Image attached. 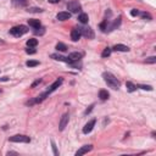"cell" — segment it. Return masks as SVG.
I'll list each match as a JSON object with an SVG mask.
<instances>
[{"label":"cell","instance_id":"obj_14","mask_svg":"<svg viewBox=\"0 0 156 156\" xmlns=\"http://www.w3.org/2000/svg\"><path fill=\"white\" fill-rule=\"evenodd\" d=\"M112 49L115 50V51H123V53H127V51H129V48L126 45H123V44H116V45L112 48Z\"/></svg>","mask_w":156,"mask_h":156},{"label":"cell","instance_id":"obj_32","mask_svg":"<svg viewBox=\"0 0 156 156\" xmlns=\"http://www.w3.org/2000/svg\"><path fill=\"white\" fill-rule=\"evenodd\" d=\"M93 107H94V105H90V106H89V109H87V111H85V115H88L89 112L93 110Z\"/></svg>","mask_w":156,"mask_h":156},{"label":"cell","instance_id":"obj_9","mask_svg":"<svg viewBox=\"0 0 156 156\" xmlns=\"http://www.w3.org/2000/svg\"><path fill=\"white\" fill-rule=\"evenodd\" d=\"M71 17V12H68V11H62V12H59L56 16V18L59 21H66L68 18Z\"/></svg>","mask_w":156,"mask_h":156},{"label":"cell","instance_id":"obj_16","mask_svg":"<svg viewBox=\"0 0 156 156\" xmlns=\"http://www.w3.org/2000/svg\"><path fill=\"white\" fill-rule=\"evenodd\" d=\"M109 96H110V94H109V92L105 90V89H101L99 92V98L101 100H107L109 99Z\"/></svg>","mask_w":156,"mask_h":156},{"label":"cell","instance_id":"obj_35","mask_svg":"<svg viewBox=\"0 0 156 156\" xmlns=\"http://www.w3.org/2000/svg\"><path fill=\"white\" fill-rule=\"evenodd\" d=\"M7 155H17V153H14V151H10V153H7Z\"/></svg>","mask_w":156,"mask_h":156},{"label":"cell","instance_id":"obj_13","mask_svg":"<svg viewBox=\"0 0 156 156\" xmlns=\"http://www.w3.org/2000/svg\"><path fill=\"white\" fill-rule=\"evenodd\" d=\"M51 59L57 60V61H65V62H67V64L71 62L68 57H65V56H62V55H59V54H53V55H51Z\"/></svg>","mask_w":156,"mask_h":156},{"label":"cell","instance_id":"obj_1","mask_svg":"<svg viewBox=\"0 0 156 156\" xmlns=\"http://www.w3.org/2000/svg\"><path fill=\"white\" fill-rule=\"evenodd\" d=\"M103 78H104V81H105V83H106L109 87H111L112 89H118L120 88V84H121L120 81H118L112 73H110V72H105V73H103Z\"/></svg>","mask_w":156,"mask_h":156},{"label":"cell","instance_id":"obj_28","mask_svg":"<svg viewBox=\"0 0 156 156\" xmlns=\"http://www.w3.org/2000/svg\"><path fill=\"white\" fill-rule=\"evenodd\" d=\"M51 146H53V150H54V154H55V155H59V151H57V149H56V145H55V143L54 142H51Z\"/></svg>","mask_w":156,"mask_h":156},{"label":"cell","instance_id":"obj_20","mask_svg":"<svg viewBox=\"0 0 156 156\" xmlns=\"http://www.w3.org/2000/svg\"><path fill=\"white\" fill-rule=\"evenodd\" d=\"M126 87H127V89L129 92H134L135 89H137V85H134L133 83H131V82H127V83H126Z\"/></svg>","mask_w":156,"mask_h":156},{"label":"cell","instance_id":"obj_15","mask_svg":"<svg viewBox=\"0 0 156 156\" xmlns=\"http://www.w3.org/2000/svg\"><path fill=\"white\" fill-rule=\"evenodd\" d=\"M28 25L31 26V27H33L34 29H38L40 28V21L39 20H28Z\"/></svg>","mask_w":156,"mask_h":156},{"label":"cell","instance_id":"obj_23","mask_svg":"<svg viewBox=\"0 0 156 156\" xmlns=\"http://www.w3.org/2000/svg\"><path fill=\"white\" fill-rule=\"evenodd\" d=\"M111 50L112 49H110V48H105L104 51H103V54H101V56L103 57H109L111 55Z\"/></svg>","mask_w":156,"mask_h":156},{"label":"cell","instance_id":"obj_18","mask_svg":"<svg viewBox=\"0 0 156 156\" xmlns=\"http://www.w3.org/2000/svg\"><path fill=\"white\" fill-rule=\"evenodd\" d=\"M12 3L16 6H26L28 4V0H12Z\"/></svg>","mask_w":156,"mask_h":156},{"label":"cell","instance_id":"obj_5","mask_svg":"<svg viewBox=\"0 0 156 156\" xmlns=\"http://www.w3.org/2000/svg\"><path fill=\"white\" fill-rule=\"evenodd\" d=\"M79 32H81V34L84 36L85 38H88V39L94 38V32H93V29L90 28V27H82V28H79Z\"/></svg>","mask_w":156,"mask_h":156},{"label":"cell","instance_id":"obj_11","mask_svg":"<svg viewBox=\"0 0 156 156\" xmlns=\"http://www.w3.org/2000/svg\"><path fill=\"white\" fill-rule=\"evenodd\" d=\"M81 32H79V28H75L72 29L71 32V39L73 40V42H78L79 40V38H81Z\"/></svg>","mask_w":156,"mask_h":156},{"label":"cell","instance_id":"obj_34","mask_svg":"<svg viewBox=\"0 0 156 156\" xmlns=\"http://www.w3.org/2000/svg\"><path fill=\"white\" fill-rule=\"evenodd\" d=\"M60 0H49V3H51V4H56V3H59Z\"/></svg>","mask_w":156,"mask_h":156},{"label":"cell","instance_id":"obj_10","mask_svg":"<svg viewBox=\"0 0 156 156\" xmlns=\"http://www.w3.org/2000/svg\"><path fill=\"white\" fill-rule=\"evenodd\" d=\"M82 56H83V53H78V51H75V53H71L70 55H68V59H70V61H79L82 59Z\"/></svg>","mask_w":156,"mask_h":156},{"label":"cell","instance_id":"obj_17","mask_svg":"<svg viewBox=\"0 0 156 156\" xmlns=\"http://www.w3.org/2000/svg\"><path fill=\"white\" fill-rule=\"evenodd\" d=\"M78 20H79L81 23H88L89 17H88V15L87 14H81L79 16H78Z\"/></svg>","mask_w":156,"mask_h":156},{"label":"cell","instance_id":"obj_7","mask_svg":"<svg viewBox=\"0 0 156 156\" xmlns=\"http://www.w3.org/2000/svg\"><path fill=\"white\" fill-rule=\"evenodd\" d=\"M61 84H62V78H59V79H56V81L54 82L53 84L50 85V88L48 89V90H46V93H48V94H50L51 92H54V90H56V89L59 88V87H60Z\"/></svg>","mask_w":156,"mask_h":156},{"label":"cell","instance_id":"obj_19","mask_svg":"<svg viewBox=\"0 0 156 156\" xmlns=\"http://www.w3.org/2000/svg\"><path fill=\"white\" fill-rule=\"evenodd\" d=\"M26 65H27L28 67H36V66H38V65H39V61H37V60H28L27 62H26Z\"/></svg>","mask_w":156,"mask_h":156},{"label":"cell","instance_id":"obj_29","mask_svg":"<svg viewBox=\"0 0 156 156\" xmlns=\"http://www.w3.org/2000/svg\"><path fill=\"white\" fill-rule=\"evenodd\" d=\"M26 53H27V54H36L37 50L36 49H32V48H28V49L26 50Z\"/></svg>","mask_w":156,"mask_h":156},{"label":"cell","instance_id":"obj_3","mask_svg":"<svg viewBox=\"0 0 156 156\" xmlns=\"http://www.w3.org/2000/svg\"><path fill=\"white\" fill-rule=\"evenodd\" d=\"M9 140H10L11 143H29L31 142V138L27 137V135H23V134H16V135L10 137Z\"/></svg>","mask_w":156,"mask_h":156},{"label":"cell","instance_id":"obj_4","mask_svg":"<svg viewBox=\"0 0 156 156\" xmlns=\"http://www.w3.org/2000/svg\"><path fill=\"white\" fill-rule=\"evenodd\" d=\"M67 9L71 11L72 14H78V12L82 10V6H81V4H79V1H77V0H71V1L67 4Z\"/></svg>","mask_w":156,"mask_h":156},{"label":"cell","instance_id":"obj_33","mask_svg":"<svg viewBox=\"0 0 156 156\" xmlns=\"http://www.w3.org/2000/svg\"><path fill=\"white\" fill-rule=\"evenodd\" d=\"M40 82H42V79H38V81H36V82H34V83H33V84H32V88H34L36 85H38L39 83H40Z\"/></svg>","mask_w":156,"mask_h":156},{"label":"cell","instance_id":"obj_2","mask_svg":"<svg viewBox=\"0 0 156 156\" xmlns=\"http://www.w3.org/2000/svg\"><path fill=\"white\" fill-rule=\"evenodd\" d=\"M27 32H28L27 27H26V26H22V25L21 26H16V27H14V28L10 29V33L15 37H21Z\"/></svg>","mask_w":156,"mask_h":156},{"label":"cell","instance_id":"obj_21","mask_svg":"<svg viewBox=\"0 0 156 156\" xmlns=\"http://www.w3.org/2000/svg\"><path fill=\"white\" fill-rule=\"evenodd\" d=\"M66 49H67V46L65 45L64 43H57L56 44V50H59V51H65Z\"/></svg>","mask_w":156,"mask_h":156},{"label":"cell","instance_id":"obj_22","mask_svg":"<svg viewBox=\"0 0 156 156\" xmlns=\"http://www.w3.org/2000/svg\"><path fill=\"white\" fill-rule=\"evenodd\" d=\"M37 44H38V40L34 39V38L28 39V40H27V45L28 46H37Z\"/></svg>","mask_w":156,"mask_h":156},{"label":"cell","instance_id":"obj_12","mask_svg":"<svg viewBox=\"0 0 156 156\" xmlns=\"http://www.w3.org/2000/svg\"><path fill=\"white\" fill-rule=\"evenodd\" d=\"M67 123H68V114H65L64 116H62V118H61V121H60V124H59L60 131H64L65 127L67 126Z\"/></svg>","mask_w":156,"mask_h":156},{"label":"cell","instance_id":"obj_6","mask_svg":"<svg viewBox=\"0 0 156 156\" xmlns=\"http://www.w3.org/2000/svg\"><path fill=\"white\" fill-rule=\"evenodd\" d=\"M95 123H96L95 118H94V120H92V121H89L88 123L84 126V128H83V133H84V134H88V133H90V132L93 131L94 126H95Z\"/></svg>","mask_w":156,"mask_h":156},{"label":"cell","instance_id":"obj_25","mask_svg":"<svg viewBox=\"0 0 156 156\" xmlns=\"http://www.w3.org/2000/svg\"><path fill=\"white\" fill-rule=\"evenodd\" d=\"M142 17H143V20H145V21H150V20H151V16H150L149 14H146V12H143Z\"/></svg>","mask_w":156,"mask_h":156},{"label":"cell","instance_id":"obj_30","mask_svg":"<svg viewBox=\"0 0 156 156\" xmlns=\"http://www.w3.org/2000/svg\"><path fill=\"white\" fill-rule=\"evenodd\" d=\"M29 12H42L40 9H37V7H33V9H29Z\"/></svg>","mask_w":156,"mask_h":156},{"label":"cell","instance_id":"obj_26","mask_svg":"<svg viewBox=\"0 0 156 156\" xmlns=\"http://www.w3.org/2000/svg\"><path fill=\"white\" fill-rule=\"evenodd\" d=\"M155 62H156L155 56H151V57H148V59H146V64H155Z\"/></svg>","mask_w":156,"mask_h":156},{"label":"cell","instance_id":"obj_36","mask_svg":"<svg viewBox=\"0 0 156 156\" xmlns=\"http://www.w3.org/2000/svg\"><path fill=\"white\" fill-rule=\"evenodd\" d=\"M0 92H1V90H0Z\"/></svg>","mask_w":156,"mask_h":156},{"label":"cell","instance_id":"obj_27","mask_svg":"<svg viewBox=\"0 0 156 156\" xmlns=\"http://www.w3.org/2000/svg\"><path fill=\"white\" fill-rule=\"evenodd\" d=\"M138 88H142V89H144V90H149V92L153 90V88H151L150 85H139Z\"/></svg>","mask_w":156,"mask_h":156},{"label":"cell","instance_id":"obj_31","mask_svg":"<svg viewBox=\"0 0 156 156\" xmlns=\"http://www.w3.org/2000/svg\"><path fill=\"white\" fill-rule=\"evenodd\" d=\"M131 15H132V16H138V15H139V11H138V10H135V9H134V10H132V11H131Z\"/></svg>","mask_w":156,"mask_h":156},{"label":"cell","instance_id":"obj_24","mask_svg":"<svg viewBox=\"0 0 156 156\" xmlns=\"http://www.w3.org/2000/svg\"><path fill=\"white\" fill-rule=\"evenodd\" d=\"M120 23H121V17H118L117 20H115V22L112 23V26L110 27V29H109V31H112V29H115V28L117 27V26L120 25Z\"/></svg>","mask_w":156,"mask_h":156},{"label":"cell","instance_id":"obj_8","mask_svg":"<svg viewBox=\"0 0 156 156\" xmlns=\"http://www.w3.org/2000/svg\"><path fill=\"white\" fill-rule=\"evenodd\" d=\"M92 149H93V145H84V146H82L81 149H79L77 153H76V156L84 155V154L89 153V151H92Z\"/></svg>","mask_w":156,"mask_h":156}]
</instances>
